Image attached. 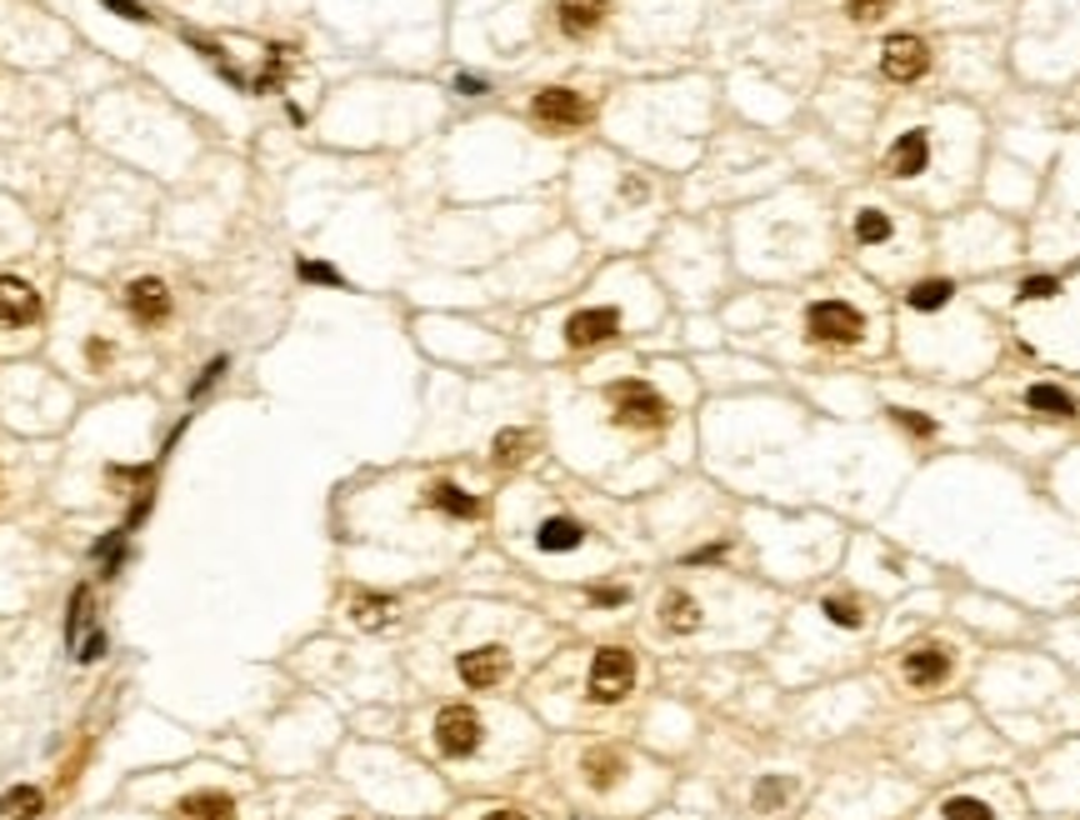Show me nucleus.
<instances>
[{
	"label": "nucleus",
	"instance_id": "f257e3e1",
	"mask_svg": "<svg viewBox=\"0 0 1080 820\" xmlns=\"http://www.w3.org/2000/svg\"><path fill=\"white\" fill-rule=\"evenodd\" d=\"M770 350L786 366L856 370L890 350V316L850 286H820L770 326Z\"/></svg>",
	"mask_w": 1080,
	"mask_h": 820
},
{
	"label": "nucleus",
	"instance_id": "f03ea898",
	"mask_svg": "<svg viewBox=\"0 0 1080 820\" xmlns=\"http://www.w3.org/2000/svg\"><path fill=\"white\" fill-rule=\"evenodd\" d=\"M666 370L670 366L620 370V376L576 390L560 410H566V420H586L596 436H610L626 450L666 446L690 410V390L680 386V376H666Z\"/></svg>",
	"mask_w": 1080,
	"mask_h": 820
},
{
	"label": "nucleus",
	"instance_id": "7ed1b4c3",
	"mask_svg": "<svg viewBox=\"0 0 1080 820\" xmlns=\"http://www.w3.org/2000/svg\"><path fill=\"white\" fill-rule=\"evenodd\" d=\"M846 246L876 280H920L930 260V230L926 216L910 206H890V200L860 196L846 206Z\"/></svg>",
	"mask_w": 1080,
	"mask_h": 820
},
{
	"label": "nucleus",
	"instance_id": "20e7f679",
	"mask_svg": "<svg viewBox=\"0 0 1080 820\" xmlns=\"http://www.w3.org/2000/svg\"><path fill=\"white\" fill-rule=\"evenodd\" d=\"M626 336H636L630 330V306L616 296H596V300H580V306H566L550 320L540 356H596L606 346H620Z\"/></svg>",
	"mask_w": 1080,
	"mask_h": 820
},
{
	"label": "nucleus",
	"instance_id": "39448f33",
	"mask_svg": "<svg viewBox=\"0 0 1080 820\" xmlns=\"http://www.w3.org/2000/svg\"><path fill=\"white\" fill-rule=\"evenodd\" d=\"M940 116H920L906 120V126L890 136V146L880 150V176L890 186H906V190H926L940 186Z\"/></svg>",
	"mask_w": 1080,
	"mask_h": 820
},
{
	"label": "nucleus",
	"instance_id": "423d86ee",
	"mask_svg": "<svg viewBox=\"0 0 1080 820\" xmlns=\"http://www.w3.org/2000/svg\"><path fill=\"white\" fill-rule=\"evenodd\" d=\"M430 746H436V756L450 760V766H476V760L486 756V746H490L486 710L470 706V700H450V706H440L436 720H430Z\"/></svg>",
	"mask_w": 1080,
	"mask_h": 820
},
{
	"label": "nucleus",
	"instance_id": "0eeeda50",
	"mask_svg": "<svg viewBox=\"0 0 1080 820\" xmlns=\"http://www.w3.org/2000/svg\"><path fill=\"white\" fill-rule=\"evenodd\" d=\"M450 670H456V680L466 690H500L510 676H516V650H510V640H500V636L470 640L466 650L450 656Z\"/></svg>",
	"mask_w": 1080,
	"mask_h": 820
},
{
	"label": "nucleus",
	"instance_id": "6e6552de",
	"mask_svg": "<svg viewBox=\"0 0 1080 820\" xmlns=\"http://www.w3.org/2000/svg\"><path fill=\"white\" fill-rule=\"evenodd\" d=\"M590 540H596V526H590L580 510L556 506V500H550L546 510H536V520H530V546H536L540 556H550V560L580 556Z\"/></svg>",
	"mask_w": 1080,
	"mask_h": 820
},
{
	"label": "nucleus",
	"instance_id": "1a4fd4ad",
	"mask_svg": "<svg viewBox=\"0 0 1080 820\" xmlns=\"http://www.w3.org/2000/svg\"><path fill=\"white\" fill-rule=\"evenodd\" d=\"M636 680H640L636 650L630 646H600L586 666V700L590 706H620V700H630Z\"/></svg>",
	"mask_w": 1080,
	"mask_h": 820
},
{
	"label": "nucleus",
	"instance_id": "9d476101",
	"mask_svg": "<svg viewBox=\"0 0 1080 820\" xmlns=\"http://www.w3.org/2000/svg\"><path fill=\"white\" fill-rule=\"evenodd\" d=\"M896 676L906 690H916V696H930V690H946L950 680H956V650L946 646V640H910L906 650H900L896 660Z\"/></svg>",
	"mask_w": 1080,
	"mask_h": 820
},
{
	"label": "nucleus",
	"instance_id": "9b49d317",
	"mask_svg": "<svg viewBox=\"0 0 1080 820\" xmlns=\"http://www.w3.org/2000/svg\"><path fill=\"white\" fill-rule=\"evenodd\" d=\"M526 110L540 130H550V136H570V130L590 126V116H596V106L570 86H540Z\"/></svg>",
	"mask_w": 1080,
	"mask_h": 820
},
{
	"label": "nucleus",
	"instance_id": "f8f14e48",
	"mask_svg": "<svg viewBox=\"0 0 1080 820\" xmlns=\"http://www.w3.org/2000/svg\"><path fill=\"white\" fill-rule=\"evenodd\" d=\"M930 70V40L916 36V30H896V36L880 40V76L890 86H916Z\"/></svg>",
	"mask_w": 1080,
	"mask_h": 820
},
{
	"label": "nucleus",
	"instance_id": "ddd939ff",
	"mask_svg": "<svg viewBox=\"0 0 1080 820\" xmlns=\"http://www.w3.org/2000/svg\"><path fill=\"white\" fill-rule=\"evenodd\" d=\"M120 300H126V316L136 320L140 330H160V326H170V316H176V296H170V286L160 276H136Z\"/></svg>",
	"mask_w": 1080,
	"mask_h": 820
},
{
	"label": "nucleus",
	"instance_id": "4468645a",
	"mask_svg": "<svg viewBox=\"0 0 1080 820\" xmlns=\"http://www.w3.org/2000/svg\"><path fill=\"white\" fill-rule=\"evenodd\" d=\"M580 776H586V786L596 790V796H606V790H616L620 780L630 776V756L620 746H590L586 756H580Z\"/></svg>",
	"mask_w": 1080,
	"mask_h": 820
},
{
	"label": "nucleus",
	"instance_id": "2eb2a0df",
	"mask_svg": "<svg viewBox=\"0 0 1080 820\" xmlns=\"http://www.w3.org/2000/svg\"><path fill=\"white\" fill-rule=\"evenodd\" d=\"M610 16V0H556V30L566 40H590Z\"/></svg>",
	"mask_w": 1080,
	"mask_h": 820
},
{
	"label": "nucleus",
	"instance_id": "dca6fc26",
	"mask_svg": "<svg viewBox=\"0 0 1080 820\" xmlns=\"http://www.w3.org/2000/svg\"><path fill=\"white\" fill-rule=\"evenodd\" d=\"M40 316V296L30 280L0 276V326H30Z\"/></svg>",
	"mask_w": 1080,
	"mask_h": 820
},
{
	"label": "nucleus",
	"instance_id": "f3484780",
	"mask_svg": "<svg viewBox=\"0 0 1080 820\" xmlns=\"http://www.w3.org/2000/svg\"><path fill=\"white\" fill-rule=\"evenodd\" d=\"M700 620L706 616H700V600L690 596V590L676 586V590L660 596V626H666L670 636H690V630H700Z\"/></svg>",
	"mask_w": 1080,
	"mask_h": 820
},
{
	"label": "nucleus",
	"instance_id": "a211bd4d",
	"mask_svg": "<svg viewBox=\"0 0 1080 820\" xmlns=\"http://www.w3.org/2000/svg\"><path fill=\"white\" fill-rule=\"evenodd\" d=\"M1026 410H1036V416H1050V420H1076L1080 416V400L1070 396V390L1050 386V380H1036V386H1026Z\"/></svg>",
	"mask_w": 1080,
	"mask_h": 820
},
{
	"label": "nucleus",
	"instance_id": "6ab92c4d",
	"mask_svg": "<svg viewBox=\"0 0 1080 820\" xmlns=\"http://www.w3.org/2000/svg\"><path fill=\"white\" fill-rule=\"evenodd\" d=\"M180 820H236V800L226 796V790H196V796H186L176 806Z\"/></svg>",
	"mask_w": 1080,
	"mask_h": 820
},
{
	"label": "nucleus",
	"instance_id": "aec40b11",
	"mask_svg": "<svg viewBox=\"0 0 1080 820\" xmlns=\"http://www.w3.org/2000/svg\"><path fill=\"white\" fill-rule=\"evenodd\" d=\"M936 820H1000L996 800L976 796V790H956V796H946L936 806Z\"/></svg>",
	"mask_w": 1080,
	"mask_h": 820
},
{
	"label": "nucleus",
	"instance_id": "412c9836",
	"mask_svg": "<svg viewBox=\"0 0 1080 820\" xmlns=\"http://www.w3.org/2000/svg\"><path fill=\"white\" fill-rule=\"evenodd\" d=\"M350 620H356L360 630H380L396 620V600L390 596H356L350 600Z\"/></svg>",
	"mask_w": 1080,
	"mask_h": 820
},
{
	"label": "nucleus",
	"instance_id": "4be33fe9",
	"mask_svg": "<svg viewBox=\"0 0 1080 820\" xmlns=\"http://www.w3.org/2000/svg\"><path fill=\"white\" fill-rule=\"evenodd\" d=\"M850 26H880V20L896 10V0H840Z\"/></svg>",
	"mask_w": 1080,
	"mask_h": 820
},
{
	"label": "nucleus",
	"instance_id": "5701e85b",
	"mask_svg": "<svg viewBox=\"0 0 1080 820\" xmlns=\"http://www.w3.org/2000/svg\"><path fill=\"white\" fill-rule=\"evenodd\" d=\"M820 610H826L830 626H846V630H860V626H866V610H860V600H856V596H830Z\"/></svg>",
	"mask_w": 1080,
	"mask_h": 820
},
{
	"label": "nucleus",
	"instance_id": "b1692460",
	"mask_svg": "<svg viewBox=\"0 0 1080 820\" xmlns=\"http://www.w3.org/2000/svg\"><path fill=\"white\" fill-rule=\"evenodd\" d=\"M790 790H796L790 780H760V786H756V810H780L790 800Z\"/></svg>",
	"mask_w": 1080,
	"mask_h": 820
},
{
	"label": "nucleus",
	"instance_id": "393cba45",
	"mask_svg": "<svg viewBox=\"0 0 1080 820\" xmlns=\"http://www.w3.org/2000/svg\"><path fill=\"white\" fill-rule=\"evenodd\" d=\"M480 820H530V816H526L520 806H496V810H486Z\"/></svg>",
	"mask_w": 1080,
	"mask_h": 820
},
{
	"label": "nucleus",
	"instance_id": "a878e982",
	"mask_svg": "<svg viewBox=\"0 0 1080 820\" xmlns=\"http://www.w3.org/2000/svg\"><path fill=\"white\" fill-rule=\"evenodd\" d=\"M100 650H106V636H90V640H86V646H80V660H96V656H100Z\"/></svg>",
	"mask_w": 1080,
	"mask_h": 820
},
{
	"label": "nucleus",
	"instance_id": "bb28decb",
	"mask_svg": "<svg viewBox=\"0 0 1080 820\" xmlns=\"http://www.w3.org/2000/svg\"><path fill=\"white\" fill-rule=\"evenodd\" d=\"M336 820H356V816H336Z\"/></svg>",
	"mask_w": 1080,
	"mask_h": 820
}]
</instances>
